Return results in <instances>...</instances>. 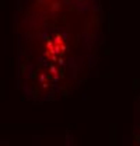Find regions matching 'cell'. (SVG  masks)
<instances>
[]
</instances>
